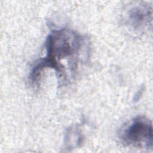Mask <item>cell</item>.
<instances>
[{"label":"cell","instance_id":"1","mask_svg":"<svg viewBox=\"0 0 153 153\" xmlns=\"http://www.w3.org/2000/svg\"><path fill=\"white\" fill-rule=\"evenodd\" d=\"M87 41L81 35L66 28L53 29L45 42L44 57L36 61L29 74L34 85L39 82L42 72L52 69L62 85L70 82L76 76L79 65L87 54Z\"/></svg>","mask_w":153,"mask_h":153},{"label":"cell","instance_id":"3","mask_svg":"<svg viewBox=\"0 0 153 153\" xmlns=\"http://www.w3.org/2000/svg\"><path fill=\"white\" fill-rule=\"evenodd\" d=\"M152 7L147 4L134 5L129 8L125 15L126 23L135 31H141L151 25Z\"/></svg>","mask_w":153,"mask_h":153},{"label":"cell","instance_id":"4","mask_svg":"<svg viewBox=\"0 0 153 153\" xmlns=\"http://www.w3.org/2000/svg\"><path fill=\"white\" fill-rule=\"evenodd\" d=\"M83 135L77 126L71 127L66 130L65 136V145L66 149H73L82 143Z\"/></svg>","mask_w":153,"mask_h":153},{"label":"cell","instance_id":"2","mask_svg":"<svg viewBox=\"0 0 153 153\" xmlns=\"http://www.w3.org/2000/svg\"><path fill=\"white\" fill-rule=\"evenodd\" d=\"M152 122L145 117L137 116L121 128L119 139L125 146L152 148Z\"/></svg>","mask_w":153,"mask_h":153}]
</instances>
